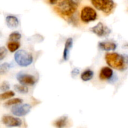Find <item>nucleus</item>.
I'll return each mask as SVG.
<instances>
[{"label":"nucleus","instance_id":"f257e3e1","mask_svg":"<svg viewBox=\"0 0 128 128\" xmlns=\"http://www.w3.org/2000/svg\"><path fill=\"white\" fill-rule=\"evenodd\" d=\"M106 63L112 68L124 71L128 68V55L120 54L117 52H108L105 55Z\"/></svg>","mask_w":128,"mask_h":128},{"label":"nucleus","instance_id":"f03ea898","mask_svg":"<svg viewBox=\"0 0 128 128\" xmlns=\"http://www.w3.org/2000/svg\"><path fill=\"white\" fill-rule=\"evenodd\" d=\"M77 8L78 6L74 5L68 0H60L55 10L62 16L70 17L76 12Z\"/></svg>","mask_w":128,"mask_h":128},{"label":"nucleus","instance_id":"7ed1b4c3","mask_svg":"<svg viewBox=\"0 0 128 128\" xmlns=\"http://www.w3.org/2000/svg\"><path fill=\"white\" fill-rule=\"evenodd\" d=\"M91 1L95 8L106 14L111 13L116 6L113 0H91Z\"/></svg>","mask_w":128,"mask_h":128},{"label":"nucleus","instance_id":"20e7f679","mask_svg":"<svg viewBox=\"0 0 128 128\" xmlns=\"http://www.w3.org/2000/svg\"><path fill=\"white\" fill-rule=\"evenodd\" d=\"M14 60L16 63L21 67L30 66L33 61V57L30 52L24 50H19L15 53Z\"/></svg>","mask_w":128,"mask_h":128},{"label":"nucleus","instance_id":"39448f33","mask_svg":"<svg viewBox=\"0 0 128 128\" xmlns=\"http://www.w3.org/2000/svg\"><path fill=\"white\" fill-rule=\"evenodd\" d=\"M97 18V12L92 8L85 6L81 12V19L82 22L85 23L94 21Z\"/></svg>","mask_w":128,"mask_h":128},{"label":"nucleus","instance_id":"423d86ee","mask_svg":"<svg viewBox=\"0 0 128 128\" xmlns=\"http://www.w3.org/2000/svg\"><path fill=\"white\" fill-rule=\"evenodd\" d=\"M31 106L29 104H18L14 105L11 108V112L12 114L18 117H22L26 116V114L30 112L31 110Z\"/></svg>","mask_w":128,"mask_h":128},{"label":"nucleus","instance_id":"0eeeda50","mask_svg":"<svg viewBox=\"0 0 128 128\" xmlns=\"http://www.w3.org/2000/svg\"><path fill=\"white\" fill-rule=\"evenodd\" d=\"M90 31L97 35L99 37H106L111 32V30L107 26H104L102 22H100L96 26L91 28Z\"/></svg>","mask_w":128,"mask_h":128},{"label":"nucleus","instance_id":"6e6552de","mask_svg":"<svg viewBox=\"0 0 128 128\" xmlns=\"http://www.w3.org/2000/svg\"><path fill=\"white\" fill-rule=\"evenodd\" d=\"M16 79L20 83H21V84L26 85V86H28V85L32 86L36 82L34 76L31 74L22 73V72L18 73V74L16 75Z\"/></svg>","mask_w":128,"mask_h":128},{"label":"nucleus","instance_id":"1a4fd4ad","mask_svg":"<svg viewBox=\"0 0 128 128\" xmlns=\"http://www.w3.org/2000/svg\"><path fill=\"white\" fill-rule=\"evenodd\" d=\"M2 122L5 126L9 128L20 127L22 124V121L20 118L11 116H4L2 118Z\"/></svg>","mask_w":128,"mask_h":128},{"label":"nucleus","instance_id":"9d476101","mask_svg":"<svg viewBox=\"0 0 128 128\" xmlns=\"http://www.w3.org/2000/svg\"><path fill=\"white\" fill-rule=\"evenodd\" d=\"M113 71L110 67H104L101 69L100 73V78L101 80H108L112 78L113 76Z\"/></svg>","mask_w":128,"mask_h":128},{"label":"nucleus","instance_id":"9b49d317","mask_svg":"<svg viewBox=\"0 0 128 128\" xmlns=\"http://www.w3.org/2000/svg\"><path fill=\"white\" fill-rule=\"evenodd\" d=\"M72 45H73V40L71 38H70L66 40V42H65L64 49L63 51V56H62L63 60L64 61H68L69 60L70 51L72 48Z\"/></svg>","mask_w":128,"mask_h":128},{"label":"nucleus","instance_id":"f8f14e48","mask_svg":"<svg viewBox=\"0 0 128 128\" xmlns=\"http://www.w3.org/2000/svg\"><path fill=\"white\" fill-rule=\"evenodd\" d=\"M98 47L100 50L106 51H114L117 48V45L116 43L110 41H103L100 42L98 44Z\"/></svg>","mask_w":128,"mask_h":128},{"label":"nucleus","instance_id":"ddd939ff","mask_svg":"<svg viewBox=\"0 0 128 128\" xmlns=\"http://www.w3.org/2000/svg\"><path fill=\"white\" fill-rule=\"evenodd\" d=\"M6 23L9 28H16L19 25V20L16 16L10 15L6 18Z\"/></svg>","mask_w":128,"mask_h":128},{"label":"nucleus","instance_id":"4468645a","mask_svg":"<svg viewBox=\"0 0 128 128\" xmlns=\"http://www.w3.org/2000/svg\"><path fill=\"white\" fill-rule=\"evenodd\" d=\"M93 71L91 70H87L81 74V78L83 81H88L91 80L93 78Z\"/></svg>","mask_w":128,"mask_h":128},{"label":"nucleus","instance_id":"2eb2a0df","mask_svg":"<svg viewBox=\"0 0 128 128\" xmlns=\"http://www.w3.org/2000/svg\"><path fill=\"white\" fill-rule=\"evenodd\" d=\"M68 124V117L67 116H62L58 120H56L54 122L55 126L57 128H61L66 126Z\"/></svg>","mask_w":128,"mask_h":128},{"label":"nucleus","instance_id":"dca6fc26","mask_svg":"<svg viewBox=\"0 0 128 128\" xmlns=\"http://www.w3.org/2000/svg\"><path fill=\"white\" fill-rule=\"evenodd\" d=\"M20 47V43L18 41H11L8 44V49L11 52L17 51Z\"/></svg>","mask_w":128,"mask_h":128},{"label":"nucleus","instance_id":"f3484780","mask_svg":"<svg viewBox=\"0 0 128 128\" xmlns=\"http://www.w3.org/2000/svg\"><path fill=\"white\" fill-rule=\"evenodd\" d=\"M14 89L16 92H19L21 94H26L28 92L29 90L28 88L26 86V85H19V84H15L14 85Z\"/></svg>","mask_w":128,"mask_h":128},{"label":"nucleus","instance_id":"a211bd4d","mask_svg":"<svg viewBox=\"0 0 128 128\" xmlns=\"http://www.w3.org/2000/svg\"><path fill=\"white\" fill-rule=\"evenodd\" d=\"M22 102V100L20 98H14L11 100H8L4 104V107H10L11 106H14V105L18 104H21Z\"/></svg>","mask_w":128,"mask_h":128},{"label":"nucleus","instance_id":"6ab92c4d","mask_svg":"<svg viewBox=\"0 0 128 128\" xmlns=\"http://www.w3.org/2000/svg\"><path fill=\"white\" fill-rule=\"evenodd\" d=\"M14 95H15L14 92L12 91H5L4 93H2L0 94V100H8V99L13 97Z\"/></svg>","mask_w":128,"mask_h":128},{"label":"nucleus","instance_id":"aec40b11","mask_svg":"<svg viewBox=\"0 0 128 128\" xmlns=\"http://www.w3.org/2000/svg\"><path fill=\"white\" fill-rule=\"evenodd\" d=\"M21 38V34L18 31H14L10 34L9 36V40L11 41H17L20 40Z\"/></svg>","mask_w":128,"mask_h":128},{"label":"nucleus","instance_id":"412c9836","mask_svg":"<svg viewBox=\"0 0 128 128\" xmlns=\"http://www.w3.org/2000/svg\"><path fill=\"white\" fill-rule=\"evenodd\" d=\"M11 65L10 64L7 63V62L2 64L0 65V73L3 74L8 72V71L11 68Z\"/></svg>","mask_w":128,"mask_h":128},{"label":"nucleus","instance_id":"4be33fe9","mask_svg":"<svg viewBox=\"0 0 128 128\" xmlns=\"http://www.w3.org/2000/svg\"><path fill=\"white\" fill-rule=\"evenodd\" d=\"M10 88V85L7 81H4L1 85H0V91L2 92L7 91Z\"/></svg>","mask_w":128,"mask_h":128},{"label":"nucleus","instance_id":"5701e85b","mask_svg":"<svg viewBox=\"0 0 128 128\" xmlns=\"http://www.w3.org/2000/svg\"><path fill=\"white\" fill-rule=\"evenodd\" d=\"M7 50L4 46L0 47V61L3 60L7 55Z\"/></svg>","mask_w":128,"mask_h":128},{"label":"nucleus","instance_id":"b1692460","mask_svg":"<svg viewBox=\"0 0 128 128\" xmlns=\"http://www.w3.org/2000/svg\"><path fill=\"white\" fill-rule=\"evenodd\" d=\"M79 73H80V70L78 68H74V70H72V71L71 72V77L72 78H74L75 77H76L79 74Z\"/></svg>","mask_w":128,"mask_h":128},{"label":"nucleus","instance_id":"393cba45","mask_svg":"<svg viewBox=\"0 0 128 128\" xmlns=\"http://www.w3.org/2000/svg\"><path fill=\"white\" fill-rule=\"evenodd\" d=\"M68 1H70V2H71L72 4H73L75 6H78V7L79 4H80V2H81V0H68Z\"/></svg>","mask_w":128,"mask_h":128},{"label":"nucleus","instance_id":"a878e982","mask_svg":"<svg viewBox=\"0 0 128 128\" xmlns=\"http://www.w3.org/2000/svg\"><path fill=\"white\" fill-rule=\"evenodd\" d=\"M118 80V78H117V76H116V75H114V74H113V76H112V78H111V79H110V80H108V82H116V81H117Z\"/></svg>","mask_w":128,"mask_h":128},{"label":"nucleus","instance_id":"bb28decb","mask_svg":"<svg viewBox=\"0 0 128 128\" xmlns=\"http://www.w3.org/2000/svg\"><path fill=\"white\" fill-rule=\"evenodd\" d=\"M59 0H49V2L51 4H56L58 2Z\"/></svg>","mask_w":128,"mask_h":128}]
</instances>
